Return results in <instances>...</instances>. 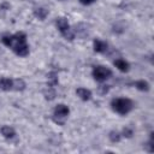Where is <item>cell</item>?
<instances>
[{"label": "cell", "instance_id": "9", "mask_svg": "<svg viewBox=\"0 0 154 154\" xmlns=\"http://www.w3.org/2000/svg\"><path fill=\"white\" fill-rule=\"evenodd\" d=\"M114 66H116L119 71H122V72H128L129 69H130L129 63H128L126 60H124V59H116V60H114Z\"/></svg>", "mask_w": 154, "mask_h": 154}, {"label": "cell", "instance_id": "7", "mask_svg": "<svg viewBox=\"0 0 154 154\" xmlns=\"http://www.w3.org/2000/svg\"><path fill=\"white\" fill-rule=\"evenodd\" d=\"M0 132H1V135H2L5 138H7V140H11V138H13V137L16 136L14 129H13L12 126H10V125H2V126L0 128Z\"/></svg>", "mask_w": 154, "mask_h": 154}, {"label": "cell", "instance_id": "16", "mask_svg": "<svg viewBox=\"0 0 154 154\" xmlns=\"http://www.w3.org/2000/svg\"><path fill=\"white\" fill-rule=\"evenodd\" d=\"M45 96H46V99H48V100H53V99H54V96H55L54 87L48 85V91H45Z\"/></svg>", "mask_w": 154, "mask_h": 154}, {"label": "cell", "instance_id": "13", "mask_svg": "<svg viewBox=\"0 0 154 154\" xmlns=\"http://www.w3.org/2000/svg\"><path fill=\"white\" fill-rule=\"evenodd\" d=\"M47 77H48V85L55 87L57 83H58V75H57V72L52 71V72H49V73L47 75Z\"/></svg>", "mask_w": 154, "mask_h": 154}, {"label": "cell", "instance_id": "8", "mask_svg": "<svg viewBox=\"0 0 154 154\" xmlns=\"http://www.w3.org/2000/svg\"><path fill=\"white\" fill-rule=\"evenodd\" d=\"M76 94L83 101H88V100L91 99V91L89 89H87V88H78L76 90Z\"/></svg>", "mask_w": 154, "mask_h": 154}, {"label": "cell", "instance_id": "4", "mask_svg": "<svg viewBox=\"0 0 154 154\" xmlns=\"http://www.w3.org/2000/svg\"><path fill=\"white\" fill-rule=\"evenodd\" d=\"M93 77H94V79L95 81H97V82H103V81H106L107 78H109L111 76H112V71L108 69V67H106V66H103V65H97V66H95L94 69H93Z\"/></svg>", "mask_w": 154, "mask_h": 154}, {"label": "cell", "instance_id": "11", "mask_svg": "<svg viewBox=\"0 0 154 154\" xmlns=\"http://www.w3.org/2000/svg\"><path fill=\"white\" fill-rule=\"evenodd\" d=\"M134 85H135V88H137V89H138V90H141V91H148V90L150 89L149 83H148L147 81H144V79L136 81V82L134 83Z\"/></svg>", "mask_w": 154, "mask_h": 154}, {"label": "cell", "instance_id": "17", "mask_svg": "<svg viewBox=\"0 0 154 154\" xmlns=\"http://www.w3.org/2000/svg\"><path fill=\"white\" fill-rule=\"evenodd\" d=\"M132 135H134V130H132L131 128H124V129H123L122 136H124V137H128V138H130V137H131Z\"/></svg>", "mask_w": 154, "mask_h": 154}, {"label": "cell", "instance_id": "18", "mask_svg": "<svg viewBox=\"0 0 154 154\" xmlns=\"http://www.w3.org/2000/svg\"><path fill=\"white\" fill-rule=\"evenodd\" d=\"M96 0H79V2L82 5H91L93 2H95Z\"/></svg>", "mask_w": 154, "mask_h": 154}, {"label": "cell", "instance_id": "12", "mask_svg": "<svg viewBox=\"0 0 154 154\" xmlns=\"http://www.w3.org/2000/svg\"><path fill=\"white\" fill-rule=\"evenodd\" d=\"M34 14H35V16H36L38 19L43 20V19L47 17L48 11H47L45 7H37V8H35V10H34Z\"/></svg>", "mask_w": 154, "mask_h": 154}, {"label": "cell", "instance_id": "5", "mask_svg": "<svg viewBox=\"0 0 154 154\" xmlns=\"http://www.w3.org/2000/svg\"><path fill=\"white\" fill-rule=\"evenodd\" d=\"M69 113H70V109H69V107H67L66 105H64V103H58V105L55 106V108H54L53 116H54L55 122L60 124L59 119H65V118L69 116Z\"/></svg>", "mask_w": 154, "mask_h": 154}, {"label": "cell", "instance_id": "14", "mask_svg": "<svg viewBox=\"0 0 154 154\" xmlns=\"http://www.w3.org/2000/svg\"><path fill=\"white\" fill-rule=\"evenodd\" d=\"M108 138H109V141L111 142H113V143H117V142H119L120 140H122V134L120 132H118V131H111L109 134H108Z\"/></svg>", "mask_w": 154, "mask_h": 154}, {"label": "cell", "instance_id": "3", "mask_svg": "<svg viewBox=\"0 0 154 154\" xmlns=\"http://www.w3.org/2000/svg\"><path fill=\"white\" fill-rule=\"evenodd\" d=\"M55 25H57L58 30L60 31V34H61L66 40H70V41H71V40L75 38V34H73V31L71 30L70 24H69V22H67L66 18H64V17L57 18Z\"/></svg>", "mask_w": 154, "mask_h": 154}, {"label": "cell", "instance_id": "1", "mask_svg": "<svg viewBox=\"0 0 154 154\" xmlns=\"http://www.w3.org/2000/svg\"><path fill=\"white\" fill-rule=\"evenodd\" d=\"M1 42L12 48V51L18 57H26L29 54V45L26 42V35L22 31L16 32L14 35H4Z\"/></svg>", "mask_w": 154, "mask_h": 154}, {"label": "cell", "instance_id": "6", "mask_svg": "<svg viewBox=\"0 0 154 154\" xmlns=\"http://www.w3.org/2000/svg\"><path fill=\"white\" fill-rule=\"evenodd\" d=\"M93 47H94V51L97 53H105L108 49V45L100 38H95L93 41Z\"/></svg>", "mask_w": 154, "mask_h": 154}, {"label": "cell", "instance_id": "10", "mask_svg": "<svg viewBox=\"0 0 154 154\" xmlns=\"http://www.w3.org/2000/svg\"><path fill=\"white\" fill-rule=\"evenodd\" d=\"M0 88L2 90H12L13 89V79L7 78V77H1L0 78Z\"/></svg>", "mask_w": 154, "mask_h": 154}, {"label": "cell", "instance_id": "19", "mask_svg": "<svg viewBox=\"0 0 154 154\" xmlns=\"http://www.w3.org/2000/svg\"><path fill=\"white\" fill-rule=\"evenodd\" d=\"M99 88L101 89V93H102V94H105V93H107V91H108V89H109V88H108L107 85H100Z\"/></svg>", "mask_w": 154, "mask_h": 154}, {"label": "cell", "instance_id": "2", "mask_svg": "<svg viewBox=\"0 0 154 154\" xmlns=\"http://www.w3.org/2000/svg\"><path fill=\"white\" fill-rule=\"evenodd\" d=\"M111 107L116 113L125 116L134 108V102L128 97H117L111 101Z\"/></svg>", "mask_w": 154, "mask_h": 154}, {"label": "cell", "instance_id": "15", "mask_svg": "<svg viewBox=\"0 0 154 154\" xmlns=\"http://www.w3.org/2000/svg\"><path fill=\"white\" fill-rule=\"evenodd\" d=\"M13 89L14 90H24L25 89V82L23 79H13Z\"/></svg>", "mask_w": 154, "mask_h": 154}]
</instances>
